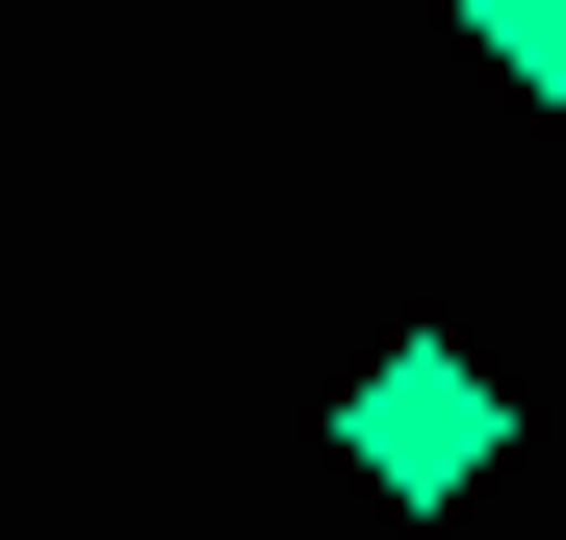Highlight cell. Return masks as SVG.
Segmentation results:
<instances>
[{"label": "cell", "mask_w": 566, "mask_h": 540, "mask_svg": "<svg viewBox=\"0 0 566 540\" xmlns=\"http://www.w3.org/2000/svg\"><path fill=\"white\" fill-rule=\"evenodd\" d=\"M335 464L387 489V515H463V489L515 464V387H490V360H463V335H387V360H360V387H335Z\"/></svg>", "instance_id": "obj_1"}, {"label": "cell", "mask_w": 566, "mask_h": 540, "mask_svg": "<svg viewBox=\"0 0 566 540\" xmlns=\"http://www.w3.org/2000/svg\"><path fill=\"white\" fill-rule=\"evenodd\" d=\"M463 52H490L515 104H566V0H463Z\"/></svg>", "instance_id": "obj_2"}]
</instances>
